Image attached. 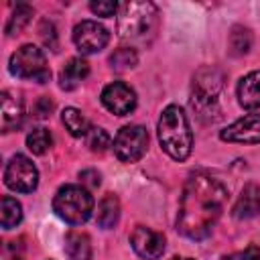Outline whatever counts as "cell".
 <instances>
[{"instance_id": "obj_3", "label": "cell", "mask_w": 260, "mask_h": 260, "mask_svg": "<svg viewBox=\"0 0 260 260\" xmlns=\"http://www.w3.org/2000/svg\"><path fill=\"white\" fill-rule=\"evenodd\" d=\"M158 142L173 160H185L193 150V132L183 108L171 104L158 118Z\"/></svg>"}, {"instance_id": "obj_19", "label": "cell", "mask_w": 260, "mask_h": 260, "mask_svg": "<svg viewBox=\"0 0 260 260\" xmlns=\"http://www.w3.org/2000/svg\"><path fill=\"white\" fill-rule=\"evenodd\" d=\"M22 219V207L20 203L10 197V195H4L2 201H0V223L4 230H12L20 223Z\"/></svg>"}, {"instance_id": "obj_17", "label": "cell", "mask_w": 260, "mask_h": 260, "mask_svg": "<svg viewBox=\"0 0 260 260\" xmlns=\"http://www.w3.org/2000/svg\"><path fill=\"white\" fill-rule=\"evenodd\" d=\"M120 219V201L114 193H106L100 203H98V211H95V221L100 228L110 230L118 223Z\"/></svg>"}, {"instance_id": "obj_1", "label": "cell", "mask_w": 260, "mask_h": 260, "mask_svg": "<svg viewBox=\"0 0 260 260\" xmlns=\"http://www.w3.org/2000/svg\"><path fill=\"white\" fill-rule=\"evenodd\" d=\"M228 189L207 173H193L181 195L177 230L189 240H203L211 234L223 213Z\"/></svg>"}, {"instance_id": "obj_7", "label": "cell", "mask_w": 260, "mask_h": 260, "mask_svg": "<svg viewBox=\"0 0 260 260\" xmlns=\"http://www.w3.org/2000/svg\"><path fill=\"white\" fill-rule=\"evenodd\" d=\"M4 183L16 193H30L39 185V171L24 154H14L4 169Z\"/></svg>"}, {"instance_id": "obj_2", "label": "cell", "mask_w": 260, "mask_h": 260, "mask_svg": "<svg viewBox=\"0 0 260 260\" xmlns=\"http://www.w3.org/2000/svg\"><path fill=\"white\" fill-rule=\"evenodd\" d=\"M118 37L130 49L148 47L158 30V10L148 0H130L118 8Z\"/></svg>"}, {"instance_id": "obj_18", "label": "cell", "mask_w": 260, "mask_h": 260, "mask_svg": "<svg viewBox=\"0 0 260 260\" xmlns=\"http://www.w3.org/2000/svg\"><path fill=\"white\" fill-rule=\"evenodd\" d=\"M61 120H63L67 132H69L71 136H75V138L87 136V132H89V128H91L89 122H87V118L83 116V112L77 110V108H65L63 114H61Z\"/></svg>"}, {"instance_id": "obj_24", "label": "cell", "mask_w": 260, "mask_h": 260, "mask_svg": "<svg viewBox=\"0 0 260 260\" xmlns=\"http://www.w3.org/2000/svg\"><path fill=\"white\" fill-rule=\"evenodd\" d=\"M85 140H87L89 150H93V152H104L110 146V134L104 128L91 126L89 132H87V136H85Z\"/></svg>"}, {"instance_id": "obj_27", "label": "cell", "mask_w": 260, "mask_h": 260, "mask_svg": "<svg viewBox=\"0 0 260 260\" xmlns=\"http://www.w3.org/2000/svg\"><path fill=\"white\" fill-rule=\"evenodd\" d=\"M79 181L85 189H91V187H98L100 185V173L95 169H85L79 173Z\"/></svg>"}, {"instance_id": "obj_11", "label": "cell", "mask_w": 260, "mask_h": 260, "mask_svg": "<svg viewBox=\"0 0 260 260\" xmlns=\"http://www.w3.org/2000/svg\"><path fill=\"white\" fill-rule=\"evenodd\" d=\"M132 250L144 260H156L165 252V236L146 225H136L130 234Z\"/></svg>"}, {"instance_id": "obj_29", "label": "cell", "mask_w": 260, "mask_h": 260, "mask_svg": "<svg viewBox=\"0 0 260 260\" xmlns=\"http://www.w3.org/2000/svg\"><path fill=\"white\" fill-rule=\"evenodd\" d=\"M171 260H193V258H177V256H175V258H171Z\"/></svg>"}, {"instance_id": "obj_20", "label": "cell", "mask_w": 260, "mask_h": 260, "mask_svg": "<svg viewBox=\"0 0 260 260\" xmlns=\"http://www.w3.org/2000/svg\"><path fill=\"white\" fill-rule=\"evenodd\" d=\"M26 146L32 154H45L53 146V136L47 128H35L26 134Z\"/></svg>"}, {"instance_id": "obj_6", "label": "cell", "mask_w": 260, "mask_h": 260, "mask_svg": "<svg viewBox=\"0 0 260 260\" xmlns=\"http://www.w3.org/2000/svg\"><path fill=\"white\" fill-rule=\"evenodd\" d=\"M114 154L122 162H136L144 156L148 148V132L140 124H128L118 130L114 138Z\"/></svg>"}, {"instance_id": "obj_28", "label": "cell", "mask_w": 260, "mask_h": 260, "mask_svg": "<svg viewBox=\"0 0 260 260\" xmlns=\"http://www.w3.org/2000/svg\"><path fill=\"white\" fill-rule=\"evenodd\" d=\"M53 102L49 100V98H41L37 104H35V114L39 116V118H47V116H51V112H53Z\"/></svg>"}, {"instance_id": "obj_10", "label": "cell", "mask_w": 260, "mask_h": 260, "mask_svg": "<svg viewBox=\"0 0 260 260\" xmlns=\"http://www.w3.org/2000/svg\"><path fill=\"white\" fill-rule=\"evenodd\" d=\"M223 142H238V144H258L260 142V114L250 112L238 118L234 124L219 132Z\"/></svg>"}, {"instance_id": "obj_12", "label": "cell", "mask_w": 260, "mask_h": 260, "mask_svg": "<svg viewBox=\"0 0 260 260\" xmlns=\"http://www.w3.org/2000/svg\"><path fill=\"white\" fill-rule=\"evenodd\" d=\"M232 215L236 219H252L260 215V185L258 183H248L242 189V193L238 195L232 207Z\"/></svg>"}, {"instance_id": "obj_4", "label": "cell", "mask_w": 260, "mask_h": 260, "mask_svg": "<svg viewBox=\"0 0 260 260\" xmlns=\"http://www.w3.org/2000/svg\"><path fill=\"white\" fill-rule=\"evenodd\" d=\"M53 211L69 225H81L91 217L93 197L83 185H63L53 197Z\"/></svg>"}, {"instance_id": "obj_30", "label": "cell", "mask_w": 260, "mask_h": 260, "mask_svg": "<svg viewBox=\"0 0 260 260\" xmlns=\"http://www.w3.org/2000/svg\"><path fill=\"white\" fill-rule=\"evenodd\" d=\"M16 260H20V258H16Z\"/></svg>"}, {"instance_id": "obj_21", "label": "cell", "mask_w": 260, "mask_h": 260, "mask_svg": "<svg viewBox=\"0 0 260 260\" xmlns=\"http://www.w3.org/2000/svg\"><path fill=\"white\" fill-rule=\"evenodd\" d=\"M30 16H32V8H30V6H26V4H16L12 16H10L8 22H6V35H8V37L18 35V32L26 26V22L30 20Z\"/></svg>"}, {"instance_id": "obj_14", "label": "cell", "mask_w": 260, "mask_h": 260, "mask_svg": "<svg viewBox=\"0 0 260 260\" xmlns=\"http://www.w3.org/2000/svg\"><path fill=\"white\" fill-rule=\"evenodd\" d=\"M87 75H89V63H87L85 59H81V57H73V59H69V61L65 63V67L61 69V73H59V85H61V89L71 91V89H75Z\"/></svg>"}, {"instance_id": "obj_16", "label": "cell", "mask_w": 260, "mask_h": 260, "mask_svg": "<svg viewBox=\"0 0 260 260\" xmlns=\"http://www.w3.org/2000/svg\"><path fill=\"white\" fill-rule=\"evenodd\" d=\"M65 254L69 260H91V240L87 234L71 230L65 236Z\"/></svg>"}, {"instance_id": "obj_13", "label": "cell", "mask_w": 260, "mask_h": 260, "mask_svg": "<svg viewBox=\"0 0 260 260\" xmlns=\"http://www.w3.org/2000/svg\"><path fill=\"white\" fill-rule=\"evenodd\" d=\"M238 102L246 110L260 106V69L244 75L238 83Z\"/></svg>"}, {"instance_id": "obj_26", "label": "cell", "mask_w": 260, "mask_h": 260, "mask_svg": "<svg viewBox=\"0 0 260 260\" xmlns=\"http://www.w3.org/2000/svg\"><path fill=\"white\" fill-rule=\"evenodd\" d=\"M221 260H260V250L250 246L246 250H240V252H234L230 256H223Z\"/></svg>"}, {"instance_id": "obj_5", "label": "cell", "mask_w": 260, "mask_h": 260, "mask_svg": "<svg viewBox=\"0 0 260 260\" xmlns=\"http://www.w3.org/2000/svg\"><path fill=\"white\" fill-rule=\"evenodd\" d=\"M8 69L14 77L37 81V83H47L51 79V69L47 65L45 53L35 47V45H22L18 47L8 61Z\"/></svg>"}, {"instance_id": "obj_15", "label": "cell", "mask_w": 260, "mask_h": 260, "mask_svg": "<svg viewBox=\"0 0 260 260\" xmlns=\"http://www.w3.org/2000/svg\"><path fill=\"white\" fill-rule=\"evenodd\" d=\"M22 104L12 98L8 91H2L0 95V120H2V132H10L20 126L22 122Z\"/></svg>"}, {"instance_id": "obj_25", "label": "cell", "mask_w": 260, "mask_h": 260, "mask_svg": "<svg viewBox=\"0 0 260 260\" xmlns=\"http://www.w3.org/2000/svg\"><path fill=\"white\" fill-rule=\"evenodd\" d=\"M118 4L116 2H89V10L98 16H112L114 12H118Z\"/></svg>"}, {"instance_id": "obj_23", "label": "cell", "mask_w": 260, "mask_h": 260, "mask_svg": "<svg viewBox=\"0 0 260 260\" xmlns=\"http://www.w3.org/2000/svg\"><path fill=\"white\" fill-rule=\"evenodd\" d=\"M252 47V32L244 26H236L230 35V49L234 55H244Z\"/></svg>"}, {"instance_id": "obj_9", "label": "cell", "mask_w": 260, "mask_h": 260, "mask_svg": "<svg viewBox=\"0 0 260 260\" xmlns=\"http://www.w3.org/2000/svg\"><path fill=\"white\" fill-rule=\"evenodd\" d=\"M102 104L116 116H126L136 108V93L124 81H112L102 89Z\"/></svg>"}, {"instance_id": "obj_8", "label": "cell", "mask_w": 260, "mask_h": 260, "mask_svg": "<svg viewBox=\"0 0 260 260\" xmlns=\"http://www.w3.org/2000/svg\"><path fill=\"white\" fill-rule=\"evenodd\" d=\"M110 41V32L98 20H81L73 28V43L83 55L100 53Z\"/></svg>"}, {"instance_id": "obj_22", "label": "cell", "mask_w": 260, "mask_h": 260, "mask_svg": "<svg viewBox=\"0 0 260 260\" xmlns=\"http://www.w3.org/2000/svg\"><path fill=\"white\" fill-rule=\"evenodd\" d=\"M138 63V55L130 47H120L110 55V65L114 71H128Z\"/></svg>"}]
</instances>
